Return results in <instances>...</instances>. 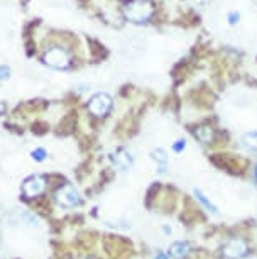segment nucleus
I'll use <instances>...</instances> for the list:
<instances>
[{
    "label": "nucleus",
    "instance_id": "f257e3e1",
    "mask_svg": "<svg viewBox=\"0 0 257 259\" xmlns=\"http://www.w3.org/2000/svg\"><path fill=\"white\" fill-rule=\"evenodd\" d=\"M152 12H154V7L151 2H147V0H132V2L125 4V7H124L125 19L130 22H135V24L149 21L152 16Z\"/></svg>",
    "mask_w": 257,
    "mask_h": 259
},
{
    "label": "nucleus",
    "instance_id": "f03ea898",
    "mask_svg": "<svg viewBox=\"0 0 257 259\" xmlns=\"http://www.w3.org/2000/svg\"><path fill=\"white\" fill-rule=\"evenodd\" d=\"M42 61H44L47 66L55 68V70H65V68L70 66L71 56H70V53L66 50H63V48H51V50H47L44 53Z\"/></svg>",
    "mask_w": 257,
    "mask_h": 259
},
{
    "label": "nucleus",
    "instance_id": "7ed1b4c3",
    "mask_svg": "<svg viewBox=\"0 0 257 259\" xmlns=\"http://www.w3.org/2000/svg\"><path fill=\"white\" fill-rule=\"evenodd\" d=\"M55 198H56L58 205H61V207H66V208L76 207V205L81 202L78 190L73 187V185H65V187L58 188L56 193H55Z\"/></svg>",
    "mask_w": 257,
    "mask_h": 259
},
{
    "label": "nucleus",
    "instance_id": "20e7f679",
    "mask_svg": "<svg viewBox=\"0 0 257 259\" xmlns=\"http://www.w3.org/2000/svg\"><path fill=\"white\" fill-rule=\"evenodd\" d=\"M112 109V99L107 94H96L95 97H91L90 104H88V110L96 117H104Z\"/></svg>",
    "mask_w": 257,
    "mask_h": 259
},
{
    "label": "nucleus",
    "instance_id": "39448f33",
    "mask_svg": "<svg viewBox=\"0 0 257 259\" xmlns=\"http://www.w3.org/2000/svg\"><path fill=\"white\" fill-rule=\"evenodd\" d=\"M44 190H46V180L39 177V175H34V177L27 178L22 185V192L27 198L39 197Z\"/></svg>",
    "mask_w": 257,
    "mask_h": 259
},
{
    "label": "nucleus",
    "instance_id": "423d86ee",
    "mask_svg": "<svg viewBox=\"0 0 257 259\" xmlns=\"http://www.w3.org/2000/svg\"><path fill=\"white\" fill-rule=\"evenodd\" d=\"M247 252V244L242 239H232L224 246V256L229 259H240L245 256Z\"/></svg>",
    "mask_w": 257,
    "mask_h": 259
},
{
    "label": "nucleus",
    "instance_id": "0eeeda50",
    "mask_svg": "<svg viewBox=\"0 0 257 259\" xmlns=\"http://www.w3.org/2000/svg\"><path fill=\"white\" fill-rule=\"evenodd\" d=\"M110 161H112V164L115 168H119L120 171H125L132 166V156L122 148H119V149H115L114 153H110Z\"/></svg>",
    "mask_w": 257,
    "mask_h": 259
},
{
    "label": "nucleus",
    "instance_id": "6e6552de",
    "mask_svg": "<svg viewBox=\"0 0 257 259\" xmlns=\"http://www.w3.org/2000/svg\"><path fill=\"white\" fill-rule=\"evenodd\" d=\"M171 256L174 259H186L190 256V244L188 242H174L171 246Z\"/></svg>",
    "mask_w": 257,
    "mask_h": 259
},
{
    "label": "nucleus",
    "instance_id": "1a4fd4ad",
    "mask_svg": "<svg viewBox=\"0 0 257 259\" xmlns=\"http://www.w3.org/2000/svg\"><path fill=\"white\" fill-rule=\"evenodd\" d=\"M151 156H152V159L159 164V173H164V171H166V166H168L166 151L161 149V148H158V149H154V151H152Z\"/></svg>",
    "mask_w": 257,
    "mask_h": 259
},
{
    "label": "nucleus",
    "instance_id": "9d476101",
    "mask_svg": "<svg viewBox=\"0 0 257 259\" xmlns=\"http://www.w3.org/2000/svg\"><path fill=\"white\" fill-rule=\"evenodd\" d=\"M196 139L198 141H201L203 144H207V143H210V141L213 139V131H212V127H200V129L196 131Z\"/></svg>",
    "mask_w": 257,
    "mask_h": 259
},
{
    "label": "nucleus",
    "instance_id": "9b49d317",
    "mask_svg": "<svg viewBox=\"0 0 257 259\" xmlns=\"http://www.w3.org/2000/svg\"><path fill=\"white\" fill-rule=\"evenodd\" d=\"M195 195H196V198L200 200V202L205 205V208L208 210V212H212V213H217V207L213 205L210 200H207V197L205 195L201 193V190H195Z\"/></svg>",
    "mask_w": 257,
    "mask_h": 259
},
{
    "label": "nucleus",
    "instance_id": "f8f14e48",
    "mask_svg": "<svg viewBox=\"0 0 257 259\" xmlns=\"http://www.w3.org/2000/svg\"><path fill=\"white\" fill-rule=\"evenodd\" d=\"M244 144L247 146V148L257 149V133L245 134V136H244Z\"/></svg>",
    "mask_w": 257,
    "mask_h": 259
},
{
    "label": "nucleus",
    "instance_id": "ddd939ff",
    "mask_svg": "<svg viewBox=\"0 0 257 259\" xmlns=\"http://www.w3.org/2000/svg\"><path fill=\"white\" fill-rule=\"evenodd\" d=\"M31 156H32V159H36V161H44L47 154H46V151L42 148H37V149L32 151Z\"/></svg>",
    "mask_w": 257,
    "mask_h": 259
},
{
    "label": "nucleus",
    "instance_id": "4468645a",
    "mask_svg": "<svg viewBox=\"0 0 257 259\" xmlns=\"http://www.w3.org/2000/svg\"><path fill=\"white\" fill-rule=\"evenodd\" d=\"M9 78H11V68L2 65V66H0V81L9 80Z\"/></svg>",
    "mask_w": 257,
    "mask_h": 259
},
{
    "label": "nucleus",
    "instance_id": "2eb2a0df",
    "mask_svg": "<svg viewBox=\"0 0 257 259\" xmlns=\"http://www.w3.org/2000/svg\"><path fill=\"white\" fill-rule=\"evenodd\" d=\"M185 141H183V139H179V141H176V144H174L173 146V149L174 151H176V153H179V151H183V149H185Z\"/></svg>",
    "mask_w": 257,
    "mask_h": 259
},
{
    "label": "nucleus",
    "instance_id": "dca6fc26",
    "mask_svg": "<svg viewBox=\"0 0 257 259\" xmlns=\"http://www.w3.org/2000/svg\"><path fill=\"white\" fill-rule=\"evenodd\" d=\"M229 22L230 24H237V22H239V14H237V12L229 14Z\"/></svg>",
    "mask_w": 257,
    "mask_h": 259
},
{
    "label": "nucleus",
    "instance_id": "f3484780",
    "mask_svg": "<svg viewBox=\"0 0 257 259\" xmlns=\"http://www.w3.org/2000/svg\"><path fill=\"white\" fill-rule=\"evenodd\" d=\"M154 259H168V256H166V254H158Z\"/></svg>",
    "mask_w": 257,
    "mask_h": 259
},
{
    "label": "nucleus",
    "instance_id": "a211bd4d",
    "mask_svg": "<svg viewBox=\"0 0 257 259\" xmlns=\"http://www.w3.org/2000/svg\"><path fill=\"white\" fill-rule=\"evenodd\" d=\"M255 182H257V168H255Z\"/></svg>",
    "mask_w": 257,
    "mask_h": 259
},
{
    "label": "nucleus",
    "instance_id": "6ab92c4d",
    "mask_svg": "<svg viewBox=\"0 0 257 259\" xmlns=\"http://www.w3.org/2000/svg\"><path fill=\"white\" fill-rule=\"evenodd\" d=\"M255 2H257V0H255Z\"/></svg>",
    "mask_w": 257,
    "mask_h": 259
}]
</instances>
